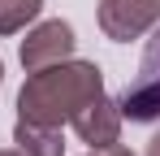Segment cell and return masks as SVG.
<instances>
[{
    "label": "cell",
    "instance_id": "obj_1",
    "mask_svg": "<svg viewBox=\"0 0 160 156\" xmlns=\"http://www.w3.org/2000/svg\"><path fill=\"white\" fill-rule=\"evenodd\" d=\"M104 96V74L91 61H56L43 70H30V78L18 91V117L35 122V126H56L69 122L82 104Z\"/></svg>",
    "mask_w": 160,
    "mask_h": 156
},
{
    "label": "cell",
    "instance_id": "obj_2",
    "mask_svg": "<svg viewBox=\"0 0 160 156\" xmlns=\"http://www.w3.org/2000/svg\"><path fill=\"white\" fill-rule=\"evenodd\" d=\"M117 108H121V117H130L138 126L160 122V30L147 39L143 61H138V74H134V82L121 91Z\"/></svg>",
    "mask_w": 160,
    "mask_h": 156
},
{
    "label": "cell",
    "instance_id": "obj_3",
    "mask_svg": "<svg viewBox=\"0 0 160 156\" xmlns=\"http://www.w3.org/2000/svg\"><path fill=\"white\" fill-rule=\"evenodd\" d=\"M100 30L117 44H130L160 22V0H100Z\"/></svg>",
    "mask_w": 160,
    "mask_h": 156
},
{
    "label": "cell",
    "instance_id": "obj_4",
    "mask_svg": "<svg viewBox=\"0 0 160 156\" xmlns=\"http://www.w3.org/2000/svg\"><path fill=\"white\" fill-rule=\"evenodd\" d=\"M74 26L69 22H39L35 30H30L26 39H22V65L30 70H43V65H56V61H69L74 56Z\"/></svg>",
    "mask_w": 160,
    "mask_h": 156
},
{
    "label": "cell",
    "instance_id": "obj_5",
    "mask_svg": "<svg viewBox=\"0 0 160 156\" xmlns=\"http://www.w3.org/2000/svg\"><path fill=\"white\" fill-rule=\"evenodd\" d=\"M69 122H74V130H78L82 143H91V148H112V143L121 139V122H126V117H121L117 100L95 96L91 104H82Z\"/></svg>",
    "mask_w": 160,
    "mask_h": 156
},
{
    "label": "cell",
    "instance_id": "obj_6",
    "mask_svg": "<svg viewBox=\"0 0 160 156\" xmlns=\"http://www.w3.org/2000/svg\"><path fill=\"white\" fill-rule=\"evenodd\" d=\"M13 143L26 156H65V143H61L56 126H35V122H22V117L13 126Z\"/></svg>",
    "mask_w": 160,
    "mask_h": 156
},
{
    "label": "cell",
    "instance_id": "obj_7",
    "mask_svg": "<svg viewBox=\"0 0 160 156\" xmlns=\"http://www.w3.org/2000/svg\"><path fill=\"white\" fill-rule=\"evenodd\" d=\"M43 13V0H0V35H18Z\"/></svg>",
    "mask_w": 160,
    "mask_h": 156
},
{
    "label": "cell",
    "instance_id": "obj_8",
    "mask_svg": "<svg viewBox=\"0 0 160 156\" xmlns=\"http://www.w3.org/2000/svg\"><path fill=\"white\" fill-rule=\"evenodd\" d=\"M87 156H134L130 148H121V143H112V148H91Z\"/></svg>",
    "mask_w": 160,
    "mask_h": 156
},
{
    "label": "cell",
    "instance_id": "obj_9",
    "mask_svg": "<svg viewBox=\"0 0 160 156\" xmlns=\"http://www.w3.org/2000/svg\"><path fill=\"white\" fill-rule=\"evenodd\" d=\"M147 156H160V134H152V143H147Z\"/></svg>",
    "mask_w": 160,
    "mask_h": 156
},
{
    "label": "cell",
    "instance_id": "obj_10",
    "mask_svg": "<svg viewBox=\"0 0 160 156\" xmlns=\"http://www.w3.org/2000/svg\"><path fill=\"white\" fill-rule=\"evenodd\" d=\"M0 156H26V152H18V148H4V152H0Z\"/></svg>",
    "mask_w": 160,
    "mask_h": 156
},
{
    "label": "cell",
    "instance_id": "obj_11",
    "mask_svg": "<svg viewBox=\"0 0 160 156\" xmlns=\"http://www.w3.org/2000/svg\"><path fill=\"white\" fill-rule=\"evenodd\" d=\"M0 78H4V65H0Z\"/></svg>",
    "mask_w": 160,
    "mask_h": 156
}]
</instances>
